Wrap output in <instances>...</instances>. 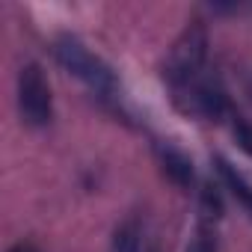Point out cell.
<instances>
[{"label": "cell", "mask_w": 252, "mask_h": 252, "mask_svg": "<svg viewBox=\"0 0 252 252\" xmlns=\"http://www.w3.org/2000/svg\"><path fill=\"white\" fill-rule=\"evenodd\" d=\"M208 60V27L202 18H193L172 42V48L166 51V60L160 65V74L163 80L178 89V86H187L190 80L199 77L202 65Z\"/></svg>", "instance_id": "2"}, {"label": "cell", "mask_w": 252, "mask_h": 252, "mask_svg": "<svg viewBox=\"0 0 252 252\" xmlns=\"http://www.w3.org/2000/svg\"><path fill=\"white\" fill-rule=\"evenodd\" d=\"M184 252H220V237H217V225L199 222Z\"/></svg>", "instance_id": "9"}, {"label": "cell", "mask_w": 252, "mask_h": 252, "mask_svg": "<svg viewBox=\"0 0 252 252\" xmlns=\"http://www.w3.org/2000/svg\"><path fill=\"white\" fill-rule=\"evenodd\" d=\"M18 110H21V119L33 128H45L54 119L51 83L39 63H27L18 71Z\"/></svg>", "instance_id": "3"}, {"label": "cell", "mask_w": 252, "mask_h": 252, "mask_svg": "<svg viewBox=\"0 0 252 252\" xmlns=\"http://www.w3.org/2000/svg\"><path fill=\"white\" fill-rule=\"evenodd\" d=\"M54 57H57V63H60L68 74H74L77 80H83L95 95H101V98H113V95H116V89H119L116 71H113L98 54H92L77 36H71V33L57 36V42H54Z\"/></svg>", "instance_id": "1"}, {"label": "cell", "mask_w": 252, "mask_h": 252, "mask_svg": "<svg viewBox=\"0 0 252 252\" xmlns=\"http://www.w3.org/2000/svg\"><path fill=\"white\" fill-rule=\"evenodd\" d=\"M172 104L190 116V119H202V122H220L228 113V95L220 86V80H190L187 86L172 89Z\"/></svg>", "instance_id": "4"}, {"label": "cell", "mask_w": 252, "mask_h": 252, "mask_svg": "<svg viewBox=\"0 0 252 252\" xmlns=\"http://www.w3.org/2000/svg\"><path fill=\"white\" fill-rule=\"evenodd\" d=\"M155 158L160 163V172L181 190H190L193 187V178H196V169H193V160L184 149H178L175 143L169 140H155Z\"/></svg>", "instance_id": "5"}, {"label": "cell", "mask_w": 252, "mask_h": 252, "mask_svg": "<svg viewBox=\"0 0 252 252\" xmlns=\"http://www.w3.org/2000/svg\"><path fill=\"white\" fill-rule=\"evenodd\" d=\"M249 95H252V83H249Z\"/></svg>", "instance_id": "12"}, {"label": "cell", "mask_w": 252, "mask_h": 252, "mask_svg": "<svg viewBox=\"0 0 252 252\" xmlns=\"http://www.w3.org/2000/svg\"><path fill=\"white\" fill-rule=\"evenodd\" d=\"M234 140L246 155H252V122L249 119H243V116L234 119Z\"/></svg>", "instance_id": "10"}, {"label": "cell", "mask_w": 252, "mask_h": 252, "mask_svg": "<svg viewBox=\"0 0 252 252\" xmlns=\"http://www.w3.org/2000/svg\"><path fill=\"white\" fill-rule=\"evenodd\" d=\"M110 252H143V225L137 217H128L116 225L110 237Z\"/></svg>", "instance_id": "7"}, {"label": "cell", "mask_w": 252, "mask_h": 252, "mask_svg": "<svg viewBox=\"0 0 252 252\" xmlns=\"http://www.w3.org/2000/svg\"><path fill=\"white\" fill-rule=\"evenodd\" d=\"M6 252H39L36 246H30V243H15V246H9Z\"/></svg>", "instance_id": "11"}, {"label": "cell", "mask_w": 252, "mask_h": 252, "mask_svg": "<svg viewBox=\"0 0 252 252\" xmlns=\"http://www.w3.org/2000/svg\"><path fill=\"white\" fill-rule=\"evenodd\" d=\"M222 220V196L214 184H202L199 190V222L217 225Z\"/></svg>", "instance_id": "8"}, {"label": "cell", "mask_w": 252, "mask_h": 252, "mask_svg": "<svg viewBox=\"0 0 252 252\" xmlns=\"http://www.w3.org/2000/svg\"><path fill=\"white\" fill-rule=\"evenodd\" d=\"M214 163H217V175H220V181H222V184L231 190V196H234V199L249 211V214H252V184H249V181H246V178H243V175H240L228 160H225V158H220V155H217V158H214Z\"/></svg>", "instance_id": "6"}]
</instances>
